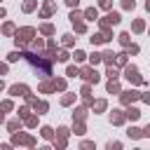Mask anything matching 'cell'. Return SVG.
I'll return each mask as SVG.
<instances>
[{
    "label": "cell",
    "mask_w": 150,
    "mask_h": 150,
    "mask_svg": "<svg viewBox=\"0 0 150 150\" xmlns=\"http://www.w3.org/2000/svg\"><path fill=\"white\" fill-rule=\"evenodd\" d=\"M0 16H5V9H2V7H0Z\"/></svg>",
    "instance_id": "cell-29"
},
{
    "label": "cell",
    "mask_w": 150,
    "mask_h": 150,
    "mask_svg": "<svg viewBox=\"0 0 150 150\" xmlns=\"http://www.w3.org/2000/svg\"><path fill=\"white\" fill-rule=\"evenodd\" d=\"M134 5H136L134 0H124V2H122V7H124V9H134Z\"/></svg>",
    "instance_id": "cell-17"
},
{
    "label": "cell",
    "mask_w": 150,
    "mask_h": 150,
    "mask_svg": "<svg viewBox=\"0 0 150 150\" xmlns=\"http://www.w3.org/2000/svg\"><path fill=\"white\" fill-rule=\"evenodd\" d=\"M33 7H35V0H28V2H26V5H23V9H26V12H30V9H33Z\"/></svg>",
    "instance_id": "cell-18"
},
{
    "label": "cell",
    "mask_w": 150,
    "mask_h": 150,
    "mask_svg": "<svg viewBox=\"0 0 150 150\" xmlns=\"http://www.w3.org/2000/svg\"><path fill=\"white\" fill-rule=\"evenodd\" d=\"M101 59H103L105 63H110V66H112V61H115V54H112V52H105V54H101Z\"/></svg>",
    "instance_id": "cell-10"
},
{
    "label": "cell",
    "mask_w": 150,
    "mask_h": 150,
    "mask_svg": "<svg viewBox=\"0 0 150 150\" xmlns=\"http://www.w3.org/2000/svg\"><path fill=\"white\" fill-rule=\"evenodd\" d=\"M145 26H143V21H134V33H141Z\"/></svg>",
    "instance_id": "cell-14"
},
{
    "label": "cell",
    "mask_w": 150,
    "mask_h": 150,
    "mask_svg": "<svg viewBox=\"0 0 150 150\" xmlns=\"http://www.w3.org/2000/svg\"><path fill=\"white\" fill-rule=\"evenodd\" d=\"M108 91H115V94L120 91V84H117V82H115L112 77H110V82H108Z\"/></svg>",
    "instance_id": "cell-12"
},
{
    "label": "cell",
    "mask_w": 150,
    "mask_h": 150,
    "mask_svg": "<svg viewBox=\"0 0 150 150\" xmlns=\"http://www.w3.org/2000/svg\"><path fill=\"white\" fill-rule=\"evenodd\" d=\"M84 16H87L89 21H94V19H96V9H94V7H91V9H87V12H84Z\"/></svg>",
    "instance_id": "cell-13"
},
{
    "label": "cell",
    "mask_w": 150,
    "mask_h": 150,
    "mask_svg": "<svg viewBox=\"0 0 150 150\" xmlns=\"http://www.w3.org/2000/svg\"><path fill=\"white\" fill-rule=\"evenodd\" d=\"M42 134H45V138H52V129H49V127H45V129H42Z\"/></svg>",
    "instance_id": "cell-25"
},
{
    "label": "cell",
    "mask_w": 150,
    "mask_h": 150,
    "mask_svg": "<svg viewBox=\"0 0 150 150\" xmlns=\"http://www.w3.org/2000/svg\"><path fill=\"white\" fill-rule=\"evenodd\" d=\"M138 96H141V94L134 91V89H131V91H124V94H122V103H131V101H136Z\"/></svg>",
    "instance_id": "cell-6"
},
{
    "label": "cell",
    "mask_w": 150,
    "mask_h": 150,
    "mask_svg": "<svg viewBox=\"0 0 150 150\" xmlns=\"http://www.w3.org/2000/svg\"><path fill=\"white\" fill-rule=\"evenodd\" d=\"M14 143H28V145H33V138H28V136H14Z\"/></svg>",
    "instance_id": "cell-11"
},
{
    "label": "cell",
    "mask_w": 150,
    "mask_h": 150,
    "mask_svg": "<svg viewBox=\"0 0 150 150\" xmlns=\"http://www.w3.org/2000/svg\"><path fill=\"white\" fill-rule=\"evenodd\" d=\"M110 120H112L115 124H122V122H124V115H122V110H112V112H110Z\"/></svg>",
    "instance_id": "cell-8"
},
{
    "label": "cell",
    "mask_w": 150,
    "mask_h": 150,
    "mask_svg": "<svg viewBox=\"0 0 150 150\" xmlns=\"http://www.w3.org/2000/svg\"><path fill=\"white\" fill-rule=\"evenodd\" d=\"M9 91H12V94H14V96H19V94H21V96H28V89H26V87H23V84H16V87H12V89H9Z\"/></svg>",
    "instance_id": "cell-7"
},
{
    "label": "cell",
    "mask_w": 150,
    "mask_h": 150,
    "mask_svg": "<svg viewBox=\"0 0 150 150\" xmlns=\"http://www.w3.org/2000/svg\"><path fill=\"white\" fill-rule=\"evenodd\" d=\"M94 108H96V110H103V108H105V101H96Z\"/></svg>",
    "instance_id": "cell-23"
},
{
    "label": "cell",
    "mask_w": 150,
    "mask_h": 150,
    "mask_svg": "<svg viewBox=\"0 0 150 150\" xmlns=\"http://www.w3.org/2000/svg\"><path fill=\"white\" fill-rule=\"evenodd\" d=\"M124 75H127V80H129V82H134V84H145V82H143V77L138 75V70H136L134 66H129V68L124 70Z\"/></svg>",
    "instance_id": "cell-2"
},
{
    "label": "cell",
    "mask_w": 150,
    "mask_h": 150,
    "mask_svg": "<svg viewBox=\"0 0 150 150\" xmlns=\"http://www.w3.org/2000/svg\"><path fill=\"white\" fill-rule=\"evenodd\" d=\"M40 30H42V33H47V35H49V33H52V30H54V28H52V26H49V23H45V26H40Z\"/></svg>",
    "instance_id": "cell-20"
},
{
    "label": "cell",
    "mask_w": 150,
    "mask_h": 150,
    "mask_svg": "<svg viewBox=\"0 0 150 150\" xmlns=\"http://www.w3.org/2000/svg\"><path fill=\"white\" fill-rule=\"evenodd\" d=\"M84 56H87V54H84V52H80V49H77V52H75V61H84Z\"/></svg>",
    "instance_id": "cell-21"
},
{
    "label": "cell",
    "mask_w": 150,
    "mask_h": 150,
    "mask_svg": "<svg viewBox=\"0 0 150 150\" xmlns=\"http://www.w3.org/2000/svg\"><path fill=\"white\" fill-rule=\"evenodd\" d=\"M120 42H122L124 47H129V33H122V35H120Z\"/></svg>",
    "instance_id": "cell-15"
},
{
    "label": "cell",
    "mask_w": 150,
    "mask_h": 150,
    "mask_svg": "<svg viewBox=\"0 0 150 150\" xmlns=\"http://www.w3.org/2000/svg\"><path fill=\"white\" fill-rule=\"evenodd\" d=\"M82 75H84V80H87V82H94V84L98 82V73H96L94 68H84V70H82Z\"/></svg>",
    "instance_id": "cell-4"
},
{
    "label": "cell",
    "mask_w": 150,
    "mask_h": 150,
    "mask_svg": "<svg viewBox=\"0 0 150 150\" xmlns=\"http://www.w3.org/2000/svg\"><path fill=\"white\" fill-rule=\"evenodd\" d=\"M101 61V54H91V63H98Z\"/></svg>",
    "instance_id": "cell-26"
},
{
    "label": "cell",
    "mask_w": 150,
    "mask_h": 150,
    "mask_svg": "<svg viewBox=\"0 0 150 150\" xmlns=\"http://www.w3.org/2000/svg\"><path fill=\"white\" fill-rule=\"evenodd\" d=\"M0 89H2V82H0Z\"/></svg>",
    "instance_id": "cell-30"
},
{
    "label": "cell",
    "mask_w": 150,
    "mask_h": 150,
    "mask_svg": "<svg viewBox=\"0 0 150 150\" xmlns=\"http://www.w3.org/2000/svg\"><path fill=\"white\" fill-rule=\"evenodd\" d=\"M2 30H5V33H7V35H9V33H12V30H14V26H12V23H5V28H2Z\"/></svg>",
    "instance_id": "cell-24"
},
{
    "label": "cell",
    "mask_w": 150,
    "mask_h": 150,
    "mask_svg": "<svg viewBox=\"0 0 150 150\" xmlns=\"http://www.w3.org/2000/svg\"><path fill=\"white\" fill-rule=\"evenodd\" d=\"M115 23H120V14H117V12H110V14L101 21V26H115Z\"/></svg>",
    "instance_id": "cell-3"
},
{
    "label": "cell",
    "mask_w": 150,
    "mask_h": 150,
    "mask_svg": "<svg viewBox=\"0 0 150 150\" xmlns=\"http://www.w3.org/2000/svg\"><path fill=\"white\" fill-rule=\"evenodd\" d=\"M127 117H129V120H138V117H141V110H138V108H129Z\"/></svg>",
    "instance_id": "cell-9"
},
{
    "label": "cell",
    "mask_w": 150,
    "mask_h": 150,
    "mask_svg": "<svg viewBox=\"0 0 150 150\" xmlns=\"http://www.w3.org/2000/svg\"><path fill=\"white\" fill-rule=\"evenodd\" d=\"M68 75H70V77H75V75H80V70H77L75 66H68Z\"/></svg>",
    "instance_id": "cell-16"
},
{
    "label": "cell",
    "mask_w": 150,
    "mask_h": 150,
    "mask_svg": "<svg viewBox=\"0 0 150 150\" xmlns=\"http://www.w3.org/2000/svg\"><path fill=\"white\" fill-rule=\"evenodd\" d=\"M66 2H68L70 7H73V5H77V0H66Z\"/></svg>",
    "instance_id": "cell-28"
},
{
    "label": "cell",
    "mask_w": 150,
    "mask_h": 150,
    "mask_svg": "<svg viewBox=\"0 0 150 150\" xmlns=\"http://www.w3.org/2000/svg\"><path fill=\"white\" fill-rule=\"evenodd\" d=\"M52 12H54V5H47V7L42 9V16H47V14H52Z\"/></svg>",
    "instance_id": "cell-19"
},
{
    "label": "cell",
    "mask_w": 150,
    "mask_h": 150,
    "mask_svg": "<svg viewBox=\"0 0 150 150\" xmlns=\"http://www.w3.org/2000/svg\"><path fill=\"white\" fill-rule=\"evenodd\" d=\"M108 75H110V77H112V80H117V70H115V68H112V66H110V68H108Z\"/></svg>",
    "instance_id": "cell-22"
},
{
    "label": "cell",
    "mask_w": 150,
    "mask_h": 150,
    "mask_svg": "<svg viewBox=\"0 0 150 150\" xmlns=\"http://www.w3.org/2000/svg\"><path fill=\"white\" fill-rule=\"evenodd\" d=\"M80 19H82V16H80L77 12H73V14H70V21L75 23V28H77V33H84V23H82Z\"/></svg>",
    "instance_id": "cell-5"
},
{
    "label": "cell",
    "mask_w": 150,
    "mask_h": 150,
    "mask_svg": "<svg viewBox=\"0 0 150 150\" xmlns=\"http://www.w3.org/2000/svg\"><path fill=\"white\" fill-rule=\"evenodd\" d=\"M33 35H35V30H33V28H21V30L16 33V38H14V40H16V45H26Z\"/></svg>",
    "instance_id": "cell-1"
},
{
    "label": "cell",
    "mask_w": 150,
    "mask_h": 150,
    "mask_svg": "<svg viewBox=\"0 0 150 150\" xmlns=\"http://www.w3.org/2000/svg\"><path fill=\"white\" fill-rule=\"evenodd\" d=\"M101 7H105V9H108V7H110V0H101Z\"/></svg>",
    "instance_id": "cell-27"
}]
</instances>
